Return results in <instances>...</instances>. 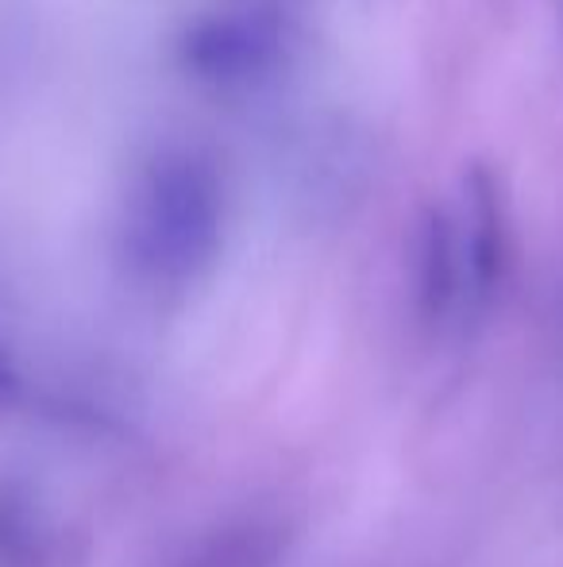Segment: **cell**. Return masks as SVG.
I'll use <instances>...</instances> for the list:
<instances>
[{"label": "cell", "instance_id": "obj_2", "mask_svg": "<svg viewBox=\"0 0 563 567\" xmlns=\"http://www.w3.org/2000/svg\"><path fill=\"white\" fill-rule=\"evenodd\" d=\"M451 213H456L459 267H463V313L482 317L502 290L505 259H510L502 197L482 166H467L459 182V205Z\"/></svg>", "mask_w": 563, "mask_h": 567}, {"label": "cell", "instance_id": "obj_3", "mask_svg": "<svg viewBox=\"0 0 563 567\" xmlns=\"http://www.w3.org/2000/svg\"><path fill=\"white\" fill-rule=\"evenodd\" d=\"M279 23L263 12H220L197 20L181 39V59L212 85H248L279 62Z\"/></svg>", "mask_w": 563, "mask_h": 567}, {"label": "cell", "instance_id": "obj_4", "mask_svg": "<svg viewBox=\"0 0 563 567\" xmlns=\"http://www.w3.org/2000/svg\"><path fill=\"white\" fill-rule=\"evenodd\" d=\"M414 306L428 329L463 313V267H459L456 213L448 205L425 209L414 244Z\"/></svg>", "mask_w": 563, "mask_h": 567}, {"label": "cell", "instance_id": "obj_5", "mask_svg": "<svg viewBox=\"0 0 563 567\" xmlns=\"http://www.w3.org/2000/svg\"><path fill=\"white\" fill-rule=\"evenodd\" d=\"M285 522L274 514L225 517L194 540L181 567H279L285 560Z\"/></svg>", "mask_w": 563, "mask_h": 567}, {"label": "cell", "instance_id": "obj_7", "mask_svg": "<svg viewBox=\"0 0 563 567\" xmlns=\"http://www.w3.org/2000/svg\"><path fill=\"white\" fill-rule=\"evenodd\" d=\"M20 398H23V374H20V367L12 363V355L0 348V417L12 413L15 405H20Z\"/></svg>", "mask_w": 563, "mask_h": 567}, {"label": "cell", "instance_id": "obj_1", "mask_svg": "<svg viewBox=\"0 0 563 567\" xmlns=\"http://www.w3.org/2000/svg\"><path fill=\"white\" fill-rule=\"evenodd\" d=\"M225 231V194L197 151H166L139 174L124 225V251L143 278L186 286L209 270Z\"/></svg>", "mask_w": 563, "mask_h": 567}, {"label": "cell", "instance_id": "obj_6", "mask_svg": "<svg viewBox=\"0 0 563 567\" xmlns=\"http://www.w3.org/2000/svg\"><path fill=\"white\" fill-rule=\"evenodd\" d=\"M59 548L46 506L23 483H0V567H51Z\"/></svg>", "mask_w": 563, "mask_h": 567}]
</instances>
